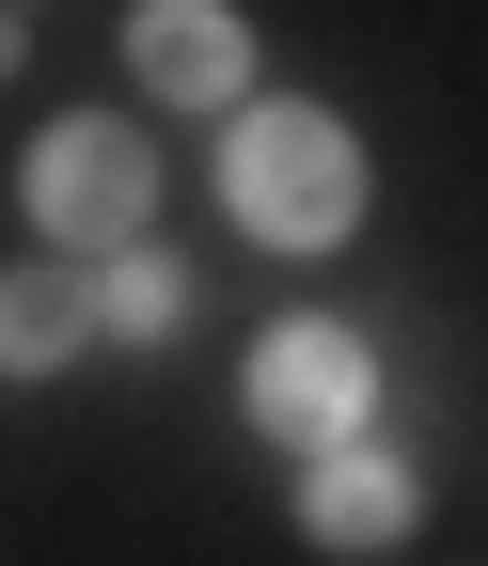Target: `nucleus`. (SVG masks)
<instances>
[{
  "label": "nucleus",
  "instance_id": "1",
  "mask_svg": "<svg viewBox=\"0 0 488 566\" xmlns=\"http://www.w3.org/2000/svg\"><path fill=\"white\" fill-rule=\"evenodd\" d=\"M221 189H237V221L284 237V252H331L346 221H363V158H346L331 111H252L237 158H221Z\"/></svg>",
  "mask_w": 488,
  "mask_h": 566
},
{
  "label": "nucleus",
  "instance_id": "3",
  "mask_svg": "<svg viewBox=\"0 0 488 566\" xmlns=\"http://www.w3.org/2000/svg\"><path fill=\"white\" fill-rule=\"evenodd\" d=\"M252 424L300 441V457H346V424H363V346H346L331 315L268 331V346H252Z\"/></svg>",
  "mask_w": 488,
  "mask_h": 566
},
{
  "label": "nucleus",
  "instance_id": "7",
  "mask_svg": "<svg viewBox=\"0 0 488 566\" xmlns=\"http://www.w3.org/2000/svg\"><path fill=\"white\" fill-rule=\"evenodd\" d=\"M95 315H111V331H143V346H158V331L189 315V268H174V252H126V268L95 283Z\"/></svg>",
  "mask_w": 488,
  "mask_h": 566
},
{
  "label": "nucleus",
  "instance_id": "6",
  "mask_svg": "<svg viewBox=\"0 0 488 566\" xmlns=\"http://www.w3.org/2000/svg\"><path fill=\"white\" fill-rule=\"evenodd\" d=\"M80 331H95V283H63V268H0V378H48Z\"/></svg>",
  "mask_w": 488,
  "mask_h": 566
},
{
  "label": "nucleus",
  "instance_id": "4",
  "mask_svg": "<svg viewBox=\"0 0 488 566\" xmlns=\"http://www.w3.org/2000/svg\"><path fill=\"white\" fill-rule=\"evenodd\" d=\"M143 80H158V95H205V111H221V95L252 80V32L221 17V0H158V17H143Z\"/></svg>",
  "mask_w": 488,
  "mask_h": 566
},
{
  "label": "nucleus",
  "instance_id": "2",
  "mask_svg": "<svg viewBox=\"0 0 488 566\" xmlns=\"http://www.w3.org/2000/svg\"><path fill=\"white\" fill-rule=\"evenodd\" d=\"M143 205H158V158H143L126 126H48V158H32V221H48V237L126 252V237H143Z\"/></svg>",
  "mask_w": 488,
  "mask_h": 566
},
{
  "label": "nucleus",
  "instance_id": "5",
  "mask_svg": "<svg viewBox=\"0 0 488 566\" xmlns=\"http://www.w3.org/2000/svg\"><path fill=\"white\" fill-rule=\"evenodd\" d=\"M300 520H315V551H394V535H409V472L346 441V457H315V488H300Z\"/></svg>",
  "mask_w": 488,
  "mask_h": 566
},
{
  "label": "nucleus",
  "instance_id": "8",
  "mask_svg": "<svg viewBox=\"0 0 488 566\" xmlns=\"http://www.w3.org/2000/svg\"><path fill=\"white\" fill-rule=\"evenodd\" d=\"M17 48H32V32H17V17H0V63H17Z\"/></svg>",
  "mask_w": 488,
  "mask_h": 566
}]
</instances>
